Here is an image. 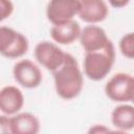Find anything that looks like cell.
<instances>
[{
	"label": "cell",
	"instance_id": "obj_12",
	"mask_svg": "<svg viewBox=\"0 0 134 134\" xmlns=\"http://www.w3.org/2000/svg\"><path fill=\"white\" fill-rule=\"evenodd\" d=\"M81 32L82 28L79 22L71 20L66 23L52 25L50 29V37L58 44L69 45L75 42V40L80 39Z\"/></svg>",
	"mask_w": 134,
	"mask_h": 134
},
{
	"label": "cell",
	"instance_id": "obj_3",
	"mask_svg": "<svg viewBox=\"0 0 134 134\" xmlns=\"http://www.w3.org/2000/svg\"><path fill=\"white\" fill-rule=\"evenodd\" d=\"M29 48L27 38L8 26L0 27V52L7 59H19Z\"/></svg>",
	"mask_w": 134,
	"mask_h": 134
},
{
	"label": "cell",
	"instance_id": "obj_9",
	"mask_svg": "<svg viewBox=\"0 0 134 134\" xmlns=\"http://www.w3.org/2000/svg\"><path fill=\"white\" fill-rule=\"evenodd\" d=\"M109 7L105 0H81L79 17L89 24H96L106 20Z\"/></svg>",
	"mask_w": 134,
	"mask_h": 134
},
{
	"label": "cell",
	"instance_id": "obj_8",
	"mask_svg": "<svg viewBox=\"0 0 134 134\" xmlns=\"http://www.w3.org/2000/svg\"><path fill=\"white\" fill-rule=\"evenodd\" d=\"M110 42L111 40L108 38L105 29L95 24L85 26L80 36V43L85 52L102 49Z\"/></svg>",
	"mask_w": 134,
	"mask_h": 134
},
{
	"label": "cell",
	"instance_id": "obj_7",
	"mask_svg": "<svg viewBox=\"0 0 134 134\" xmlns=\"http://www.w3.org/2000/svg\"><path fill=\"white\" fill-rule=\"evenodd\" d=\"M15 81L26 89H34L42 83V71L40 67L30 60H20L13 67Z\"/></svg>",
	"mask_w": 134,
	"mask_h": 134
},
{
	"label": "cell",
	"instance_id": "obj_6",
	"mask_svg": "<svg viewBox=\"0 0 134 134\" xmlns=\"http://www.w3.org/2000/svg\"><path fill=\"white\" fill-rule=\"evenodd\" d=\"M81 0H49L46 17L52 25L66 23L79 15Z\"/></svg>",
	"mask_w": 134,
	"mask_h": 134
},
{
	"label": "cell",
	"instance_id": "obj_4",
	"mask_svg": "<svg viewBox=\"0 0 134 134\" xmlns=\"http://www.w3.org/2000/svg\"><path fill=\"white\" fill-rule=\"evenodd\" d=\"M134 88V77L125 72L115 73L105 85V93L108 98L116 103L131 102Z\"/></svg>",
	"mask_w": 134,
	"mask_h": 134
},
{
	"label": "cell",
	"instance_id": "obj_1",
	"mask_svg": "<svg viewBox=\"0 0 134 134\" xmlns=\"http://www.w3.org/2000/svg\"><path fill=\"white\" fill-rule=\"evenodd\" d=\"M57 94L66 100L80 95L84 86L83 72L75 58L66 53L64 63L52 72Z\"/></svg>",
	"mask_w": 134,
	"mask_h": 134
},
{
	"label": "cell",
	"instance_id": "obj_10",
	"mask_svg": "<svg viewBox=\"0 0 134 134\" xmlns=\"http://www.w3.org/2000/svg\"><path fill=\"white\" fill-rule=\"evenodd\" d=\"M10 134H37L40 132L39 118L29 112H19L8 117Z\"/></svg>",
	"mask_w": 134,
	"mask_h": 134
},
{
	"label": "cell",
	"instance_id": "obj_16",
	"mask_svg": "<svg viewBox=\"0 0 134 134\" xmlns=\"http://www.w3.org/2000/svg\"><path fill=\"white\" fill-rule=\"evenodd\" d=\"M8 117L9 115L2 114L0 116V131L4 134L9 133V126H8Z\"/></svg>",
	"mask_w": 134,
	"mask_h": 134
},
{
	"label": "cell",
	"instance_id": "obj_11",
	"mask_svg": "<svg viewBox=\"0 0 134 134\" xmlns=\"http://www.w3.org/2000/svg\"><path fill=\"white\" fill-rule=\"evenodd\" d=\"M24 106L23 92L16 86L8 85L0 91V110L2 114L14 115L21 111Z\"/></svg>",
	"mask_w": 134,
	"mask_h": 134
},
{
	"label": "cell",
	"instance_id": "obj_15",
	"mask_svg": "<svg viewBox=\"0 0 134 134\" xmlns=\"http://www.w3.org/2000/svg\"><path fill=\"white\" fill-rule=\"evenodd\" d=\"M14 13V3L10 0H0V20L4 21Z\"/></svg>",
	"mask_w": 134,
	"mask_h": 134
},
{
	"label": "cell",
	"instance_id": "obj_18",
	"mask_svg": "<svg viewBox=\"0 0 134 134\" xmlns=\"http://www.w3.org/2000/svg\"><path fill=\"white\" fill-rule=\"evenodd\" d=\"M111 6L115 7V8H121V7H125L126 5L129 4L130 0H107Z\"/></svg>",
	"mask_w": 134,
	"mask_h": 134
},
{
	"label": "cell",
	"instance_id": "obj_13",
	"mask_svg": "<svg viewBox=\"0 0 134 134\" xmlns=\"http://www.w3.org/2000/svg\"><path fill=\"white\" fill-rule=\"evenodd\" d=\"M112 125L121 132L134 129V106L121 104L116 106L111 113Z\"/></svg>",
	"mask_w": 134,
	"mask_h": 134
},
{
	"label": "cell",
	"instance_id": "obj_2",
	"mask_svg": "<svg viewBox=\"0 0 134 134\" xmlns=\"http://www.w3.org/2000/svg\"><path fill=\"white\" fill-rule=\"evenodd\" d=\"M115 62V47L112 41L104 48L85 52L84 73L92 81H100L105 79L111 71Z\"/></svg>",
	"mask_w": 134,
	"mask_h": 134
},
{
	"label": "cell",
	"instance_id": "obj_17",
	"mask_svg": "<svg viewBox=\"0 0 134 134\" xmlns=\"http://www.w3.org/2000/svg\"><path fill=\"white\" fill-rule=\"evenodd\" d=\"M111 130L109 128H107L105 125H94L89 129V133H106V132H110Z\"/></svg>",
	"mask_w": 134,
	"mask_h": 134
},
{
	"label": "cell",
	"instance_id": "obj_14",
	"mask_svg": "<svg viewBox=\"0 0 134 134\" xmlns=\"http://www.w3.org/2000/svg\"><path fill=\"white\" fill-rule=\"evenodd\" d=\"M119 50L128 59L134 60V31L124 35L119 41Z\"/></svg>",
	"mask_w": 134,
	"mask_h": 134
},
{
	"label": "cell",
	"instance_id": "obj_5",
	"mask_svg": "<svg viewBox=\"0 0 134 134\" xmlns=\"http://www.w3.org/2000/svg\"><path fill=\"white\" fill-rule=\"evenodd\" d=\"M66 53L55 43L49 41L39 42L34 50L35 59L45 69L53 72L65 61Z\"/></svg>",
	"mask_w": 134,
	"mask_h": 134
},
{
	"label": "cell",
	"instance_id": "obj_19",
	"mask_svg": "<svg viewBox=\"0 0 134 134\" xmlns=\"http://www.w3.org/2000/svg\"><path fill=\"white\" fill-rule=\"evenodd\" d=\"M131 102L134 104V88H133V93H132V98H131Z\"/></svg>",
	"mask_w": 134,
	"mask_h": 134
}]
</instances>
